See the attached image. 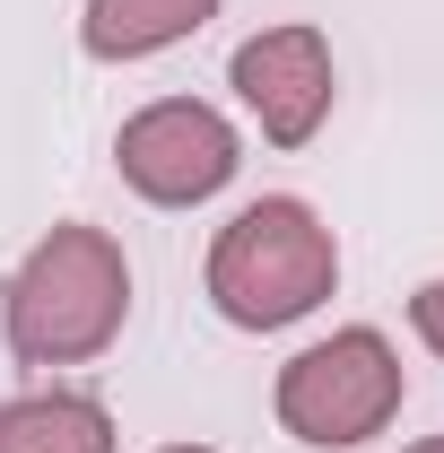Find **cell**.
<instances>
[{"instance_id": "3", "label": "cell", "mask_w": 444, "mask_h": 453, "mask_svg": "<svg viewBox=\"0 0 444 453\" xmlns=\"http://www.w3.org/2000/svg\"><path fill=\"white\" fill-rule=\"evenodd\" d=\"M392 410H401V357H392L384 332H332L314 340L305 357H287L279 366V427L296 436V445H366V436H384Z\"/></svg>"}, {"instance_id": "8", "label": "cell", "mask_w": 444, "mask_h": 453, "mask_svg": "<svg viewBox=\"0 0 444 453\" xmlns=\"http://www.w3.org/2000/svg\"><path fill=\"white\" fill-rule=\"evenodd\" d=\"M410 323H418V340L444 357V280H427L418 296H410Z\"/></svg>"}, {"instance_id": "6", "label": "cell", "mask_w": 444, "mask_h": 453, "mask_svg": "<svg viewBox=\"0 0 444 453\" xmlns=\"http://www.w3.org/2000/svg\"><path fill=\"white\" fill-rule=\"evenodd\" d=\"M210 18H218V0H88L79 44L96 61H149L183 35H201Z\"/></svg>"}, {"instance_id": "5", "label": "cell", "mask_w": 444, "mask_h": 453, "mask_svg": "<svg viewBox=\"0 0 444 453\" xmlns=\"http://www.w3.org/2000/svg\"><path fill=\"white\" fill-rule=\"evenodd\" d=\"M235 96L253 105L271 149H305L332 113V44L314 27H262L235 44Z\"/></svg>"}, {"instance_id": "4", "label": "cell", "mask_w": 444, "mask_h": 453, "mask_svg": "<svg viewBox=\"0 0 444 453\" xmlns=\"http://www.w3.org/2000/svg\"><path fill=\"white\" fill-rule=\"evenodd\" d=\"M113 166H122V183H131L140 201H157V210H192V201L226 192V174L244 166V149H235V131H226L210 105L166 96V105H149V113L122 122Z\"/></svg>"}, {"instance_id": "7", "label": "cell", "mask_w": 444, "mask_h": 453, "mask_svg": "<svg viewBox=\"0 0 444 453\" xmlns=\"http://www.w3.org/2000/svg\"><path fill=\"white\" fill-rule=\"evenodd\" d=\"M0 453H113V418L88 393L0 401Z\"/></svg>"}, {"instance_id": "10", "label": "cell", "mask_w": 444, "mask_h": 453, "mask_svg": "<svg viewBox=\"0 0 444 453\" xmlns=\"http://www.w3.org/2000/svg\"><path fill=\"white\" fill-rule=\"evenodd\" d=\"M166 453H210V445H166Z\"/></svg>"}, {"instance_id": "1", "label": "cell", "mask_w": 444, "mask_h": 453, "mask_svg": "<svg viewBox=\"0 0 444 453\" xmlns=\"http://www.w3.org/2000/svg\"><path fill=\"white\" fill-rule=\"evenodd\" d=\"M131 314V262L105 226H53L0 288V332L27 366L96 357Z\"/></svg>"}, {"instance_id": "2", "label": "cell", "mask_w": 444, "mask_h": 453, "mask_svg": "<svg viewBox=\"0 0 444 453\" xmlns=\"http://www.w3.org/2000/svg\"><path fill=\"white\" fill-rule=\"evenodd\" d=\"M340 288V244L305 201H253L210 244V296L235 332H279Z\"/></svg>"}, {"instance_id": "9", "label": "cell", "mask_w": 444, "mask_h": 453, "mask_svg": "<svg viewBox=\"0 0 444 453\" xmlns=\"http://www.w3.org/2000/svg\"><path fill=\"white\" fill-rule=\"evenodd\" d=\"M410 453H444V436H427V445H410Z\"/></svg>"}]
</instances>
